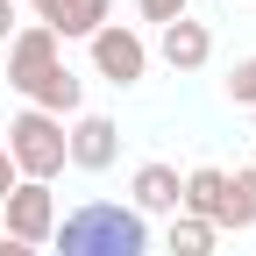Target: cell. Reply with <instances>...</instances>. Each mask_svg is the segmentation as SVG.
I'll list each match as a JSON object with an SVG mask.
<instances>
[{"label":"cell","instance_id":"obj_18","mask_svg":"<svg viewBox=\"0 0 256 256\" xmlns=\"http://www.w3.org/2000/svg\"><path fill=\"white\" fill-rule=\"evenodd\" d=\"M0 256H36V249H22V242H8V235H0Z\"/></svg>","mask_w":256,"mask_h":256},{"label":"cell","instance_id":"obj_20","mask_svg":"<svg viewBox=\"0 0 256 256\" xmlns=\"http://www.w3.org/2000/svg\"><path fill=\"white\" fill-rule=\"evenodd\" d=\"M249 128H256V107H249Z\"/></svg>","mask_w":256,"mask_h":256},{"label":"cell","instance_id":"obj_19","mask_svg":"<svg viewBox=\"0 0 256 256\" xmlns=\"http://www.w3.org/2000/svg\"><path fill=\"white\" fill-rule=\"evenodd\" d=\"M28 8H36V14H43V8H50V0H28Z\"/></svg>","mask_w":256,"mask_h":256},{"label":"cell","instance_id":"obj_7","mask_svg":"<svg viewBox=\"0 0 256 256\" xmlns=\"http://www.w3.org/2000/svg\"><path fill=\"white\" fill-rule=\"evenodd\" d=\"M178 192H185V171L178 164H164V156H150V164H136V171H128V206H136L142 220L150 214H178Z\"/></svg>","mask_w":256,"mask_h":256},{"label":"cell","instance_id":"obj_17","mask_svg":"<svg viewBox=\"0 0 256 256\" xmlns=\"http://www.w3.org/2000/svg\"><path fill=\"white\" fill-rule=\"evenodd\" d=\"M14 185H22V178H14V164H8V150H0V200H8Z\"/></svg>","mask_w":256,"mask_h":256},{"label":"cell","instance_id":"obj_1","mask_svg":"<svg viewBox=\"0 0 256 256\" xmlns=\"http://www.w3.org/2000/svg\"><path fill=\"white\" fill-rule=\"evenodd\" d=\"M57 256H150V220L121 200H86L72 214H57Z\"/></svg>","mask_w":256,"mask_h":256},{"label":"cell","instance_id":"obj_11","mask_svg":"<svg viewBox=\"0 0 256 256\" xmlns=\"http://www.w3.org/2000/svg\"><path fill=\"white\" fill-rule=\"evenodd\" d=\"M28 107L50 114V121H72V114H86V78L72 72V64H57V72H43V78H36Z\"/></svg>","mask_w":256,"mask_h":256},{"label":"cell","instance_id":"obj_9","mask_svg":"<svg viewBox=\"0 0 256 256\" xmlns=\"http://www.w3.org/2000/svg\"><path fill=\"white\" fill-rule=\"evenodd\" d=\"M36 22L50 28L57 43H72V36H78V43H92V36H100V28L114 22V0H50Z\"/></svg>","mask_w":256,"mask_h":256},{"label":"cell","instance_id":"obj_8","mask_svg":"<svg viewBox=\"0 0 256 256\" xmlns=\"http://www.w3.org/2000/svg\"><path fill=\"white\" fill-rule=\"evenodd\" d=\"M156 57H164L178 78L206 72V57H214V28H206L200 14H185V22H171V28H156Z\"/></svg>","mask_w":256,"mask_h":256},{"label":"cell","instance_id":"obj_5","mask_svg":"<svg viewBox=\"0 0 256 256\" xmlns=\"http://www.w3.org/2000/svg\"><path fill=\"white\" fill-rule=\"evenodd\" d=\"M64 156H72V171H114L121 164V121L114 114H72Z\"/></svg>","mask_w":256,"mask_h":256},{"label":"cell","instance_id":"obj_4","mask_svg":"<svg viewBox=\"0 0 256 256\" xmlns=\"http://www.w3.org/2000/svg\"><path fill=\"white\" fill-rule=\"evenodd\" d=\"M86 50H92V72H100L107 86H121V92L150 78V43H142L128 22H107V28H100V36H92Z\"/></svg>","mask_w":256,"mask_h":256},{"label":"cell","instance_id":"obj_15","mask_svg":"<svg viewBox=\"0 0 256 256\" xmlns=\"http://www.w3.org/2000/svg\"><path fill=\"white\" fill-rule=\"evenodd\" d=\"M136 14H142V22H156V28H171V22H185V14H192V0H136Z\"/></svg>","mask_w":256,"mask_h":256},{"label":"cell","instance_id":"obj_16","mask_svg":"<svg viewBox=\"0 0 256 256\" xmlns=\"http://www.w3.org/2000/svg\"><path fill=\"white\" fill-rule=\"evenodd\" d=\"M14 28H22V0H0V50L14 43Z\"/></svg>","mask_w":256,"mask_h":256},{"label":"cell","instance_id":"obj_13","mask_svg":"<svg viewBox=\"0 0 256 256\" xmlns=\"http://www.w3.org/2000/svg\"><path fill=\"white\" fill-rule=\"evenodd\" d=\"M220 228H256V164L228 171V214H220Z\"/></svg>","mask_w":256,"mask_h":256},{"label":"cell","instance_id":"obj_3","mask_svg":"<svg viewBox=\"0 0 256 256\" xmlns=\"http://www.w3.org/2000/svg\"><path fill=\"white\" fill-rule=\"evenodd\" d=\"M0 220H8V228H0L8 242H22V249H43V242L57 235V192L22 178L8 200H0Z\"/></svg>","mask_w":256,"mask_h":256},{"label":"cell","instance_id":"obj_2","mask_svg":"<svg viewBox=\"0 0 256 256\" xmlns=\"http://www.w3.org/2000/svg\"><path fill=\"white\" fill-rule=\"evenodd\" d=\"M0 150H8L14 178H28V185H57L64 164H72V156H64V121H50V114H36V107H22V114L8 121Z\"/></svg>","mask_w":256,"mask_h":256},{"label":"cell","instance_id":"obj_14","mask_svg":"<svg viewBox=\"0 0 256 256\" xmlns=\"http://www.w3.org/2000/svg\"><path fill=\"white\" fill-rule=\"evenodd\" d=\"M220 92H228L235 107H256V50H249V57H235V72L220 78Z\"/></svg>","mask_w":256,"mask_h":256},{"label":"cell","instance_id":"obj_6","mask_svg":"<svg viewBox=\"0 0 256 256\" xmlns=\"http://www.w3.org/2000/svg\"><path fill=\"white\" fill-rule=\"evenodd\" d=\"M57 50H64V43L50 36L43 22H22V28H14V43H8V86L22 92V100L36 92V78H43V72H57V64H64Z\"/></svg>","mask_w":256,"mask_h":256},{"label":"cell","instance_id":"obj_12","mask_svg":"<svg viewBox=\"0 0 256 256\" xmlns=\"http://www.w3.org/2000/svg\"><path fill=\"white\" fill-rule=\"evenodd\" d=\"M220 228H206V220H192V214H171V228H164V249L171 256H214Z\"/></svg>","mask_w":256,"mask_h":256},{"label":"cell","instance_id":"obj_10","mask_svg":"<svg viewBox=\"0 0 256 256\" xmlns=\"http://www.w3.org/2000/svg\"><path fill=\"white\" fill-rule=\"evenodd\" d=\"M178 214L220 228V214H228V171H220V164H192L185 171V192H178Z\"/></svg>","mask_w":256,"mask_h":256}]
</instances>
